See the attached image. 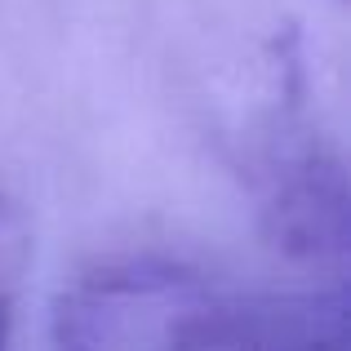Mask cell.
<instances>
[{
  "label": "cell",
  "instance_id": "6da1fadb",
  "mask_svg": "<svg viewBox=\"0 0 351 351\" xmlns=\"http://www.w3.org/2000/svg\"><path fill=\"white\" fill-rule=\"evenodd\" d=\"M62 351H343L311 311L245 302L182 267H112L58 316Z\"/></svg>",
  "mask_w": 351,
  "mask_h": 351
},
{
  "label": "cell",
  "instance_id": "7a4b0ae2",
  "mask_svg": "<svg viewBox=\"0 0 351 351\" xmlns=\"http://www.w3.org/2000/svg\"><path fill=\"white\" fill-rule=\"evenodd\" d=\"M32 263V236L27 223L9 200H0V351H9V329L18 316V293Z\"/></svg>",
  "mask_w": 351,
  "mask_h": 351
}]
</instances>
